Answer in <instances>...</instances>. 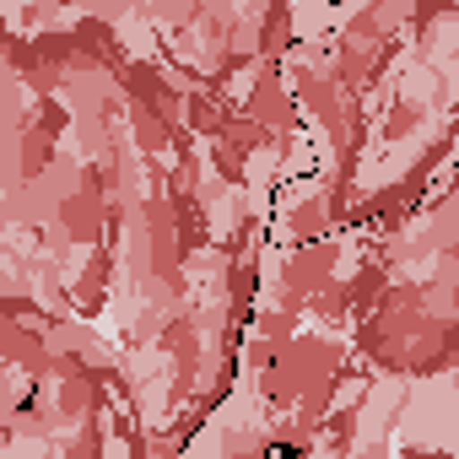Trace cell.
<instances>
[{"instance_id": "cell-1", "label": "cell", "mask_w": 459, "mask_h": 459, "mask_svg": "<svg viewBox=\"0 0 459 459\" xmlns=\"http://www.w3.org/2000/svg\"><path fill=\"white\" fill-rule=\"evenodd\" d=\"M271 459H298V448H271Z\"/></svg>"}]
</instances>
